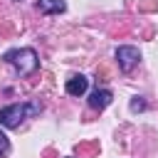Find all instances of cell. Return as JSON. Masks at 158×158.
I'll list each match as a JSON object with an SVG mask.
<instances>
[{"label":"cell","mask_w":158,"mask_h":158,"mask_svg":"<svg viewBox=\"0 0 158 158\" xmlns=\"http://www.w3.org/2000/svg\"><path fill=\"white\" fill-rule=\"evenodd\" d=\"M40 111H42V104L37 99L25 101V104H7L0 109V126L2 128H20V123L37 116Z\"/></svg>","instance_id":"1"},{"label":"cell","mask_w":158,"mask_h":158,"mask_svg":"<svg viewBox=\"0 0 158 158\" xmlns=\"http://www.w3.org/2000/svg\"><path fill=\"white\" fill-rule=\"evenodd\" d=\"M2 62H7L20 77H30L37 72L40 67V59H37V52L32 47H17V49H10L2 54Z\"/></svg>","instance_id":"2"},{"label":"cell","mask_w":158,"mask_h":158,"mask_svg":"<svg viewBox=\"0 0 158 158\" xmlns=\"http://www.w3.org/2000/svg\"><path fill=\"white\" fill-rule=\"evenodd\" d=\"M116 62H118V69L128 74V72H131L133 67H138V62H141L138 47H133V44H121V47H116Z\"/></svg>","instance_id":"3"},{"label":"cell","mask_w":158,"mask_h":158,"mask_svg":"<svg viewBox=\"0 0 158 158\" xmlns=\"http://www.w3.org/2000/svg\"><path fill=\"white\" fill-rule=\"evenodd\" d=\"M111 101H114L111 89H94V91L89 94V106H91L94 111H104Z\"/></svg>","instance_id":"4"},{"label":"cell","mask_w":158,"mask_h":158,"mask_svg":"<svg viewBox=\"0 0 158 158\" xmlns=\"http://www.w3.org/2000/svg\"><path fill=\"white\" fill-rule=\"evenodd\" d=\"M64 89H67L69 96H81V94H86V89H89V79H86L84 74H72V77L67 79Z\"/></svg>","instance_id":"5"},{"label":"cell","mask_w":158,"mask_h":158,"mask_svg":"<svg viewBox=\"0 0 158 158\" xmlns=\"http://www.w3.org/2000/svg\"><path fill=\"white\" fill-rule=\"evenodd\" d=\"M37 10L42 15H59L67 10V2L64 0H37Z\"/></svg>","instance_id":"6"},{"label":"cell","mask_w":158,"mask_h":158,"mask_svg":"<svg viewBox=\"0 0 158 158\" xmlns=\"http://www.w3.org/2000/svg\"><path fill=\"white\" fill-rule=\"evenodd\" d=\"M128 109H131L133 114L146 111V101H143V96H133V99H131V104H128Z\"/></svg>","instance_id":"7"},{"label":"cell","mask_w":158,"mask_h":158,"mask_svg":"<svg viewBox=\"0 0 158 158\" xmlns=\"http://www.w3.org/2000/svg\"><path fill=\"white\" fill-rule=\"evenodd\" d=\"M7 153H10V138H7V136H5V131L0 128V158H2V156H7Z\"/></svg>","instance_id":"8"},{"label":"cell","mask_w":158,"mask_h":158,"mask_svg":"<svg viewBox=\"0 0 158 158\" xmlns=\"http://www.w3.org/2000/svg\"><path fill=\"white\" fill-rule=\"evenodd\" d=\"M15 2H20V0H15Z\"/></svg>","instance_id":"9"}]
</instances>
